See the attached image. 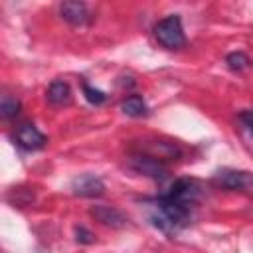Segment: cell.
I'll return each mask as SVG.
<instances>
[{
    "label": "cell",
    "instance_id": "cell-9",
    "mask_svg": "<svg viewBox=\"0 0 253 253\" xmlns=\"http://www.w3.org/2000/svg\"><path fill=\"white\" fill-rule=\"evenodd\" d=\"M91 215L103 225H111V227H123L126 223V215L121 210L111 208V206H93Z\"/></svg>",
    "mask_w": 253,
    "mask_h": 253
},
{
    "label": "cell",
    "instance_id": "cell-7",
    "mask_svg": "<svg viewBox=\"0 0 253 253\" xmlns=\"http://www.w3.org/2000/svg\"><path fill=\"white\" fill-rule=\"evenodd\" d=\"M71 190L75 196H81V198H99L105 194V184L95 174H83L73 180Z\"/></svg>",
    "mask_w": 253,
    "mask_h": 253
},
{
    "label": "cell",
    "instance_id": "cell-8",
    "mask_svg": "<svg viewBox=\"0 0 253 253\" xmlns=\"http://www.w3.org/2000/svg\"><path fill=\"white\" fill-rule=\"evenodd\" d=\"M59 14L65 22H69L71 26H85L91 20L89 8L83 2H63L59 6Z\"/></svg>",
    "mask_w": 253,
    "mask_h": 253
},
{
    "label": "cell",
    "instance_id": "cell-1",
    "mask_svg": "<svg viewBox=\"0 0 253 253\" xmlns=\"http://www.w3.org/2000/svg\"><path fill=\"white\" fill-rule=\"evenodd\" d=\"M154 38L166 49H180V47H184L186 45V34H184L180 16L172 14V16L162 18L154 26Z\"/></svg>",
    "mask_w": 253,
    "mask_h": 253
},
{
    "label": "cell",
    "instance_id": "cell-11",
    "mask_svg": "<svg viewBox=\"0 0 253 253\" xmlns=\"http://www.w3.org/2000/svg\"><path fill=\"white\" fill-rule=\"evenodd\" d=\"M47 101L51 105H57V107L69 105L71 103V87L61 79L51 81L49 87H47Z\"/></svg>",
    "mask_w": 253,
    "mask_h": 253
},
{
    "label": "cell",
    "instance_id": "cell-13",
    "mask_svg": "<svg viewBox=\"0 0 253 253\" xmlns=\"http://www.w3.org/2000/svg\"><path fill=\"white\" fill-rule=\"evenodd\" d=\"M225 63L231 71H243L249 67V57L245 51H231L227 57H225Z\"/></svg>",
    "mask_w": 253,
    "mask_h": 253
},
{
    "label": "cell",
    "instance_id": "cell-14",
    "mask_svg": "<svg viewBox=\"0 0 253 253\" xmlns=\"http://www.w3.org/2000/svg\"><path fill=\"white\" fill-rule=\"evenodd\" d=\"M83 95H85V99H87L89 103H93V105H101V103L107 101V95H105L103 91H99V89H93L87 81H83Z\"/></svg>",
    "mask_w": 253,
    "mask_h": 253
},
{
    "label": "cell",
    "instance_id": "cell-4",
    "mask_svg": "<svg viewBox=\"0 0 253 253\" xmlns=\"http://www.w3.org/2000/svg\"><path fill=\"white\" fill-rule=\"evenodd\" d=\"M138 154H144L148 158H154L164 164V160H176L180 158V148L174 142L166 140H144L138 144Z\"/></svg>",
    "mask_w": 253,
    "mask_h": 253
},
{
    "label": "cell",
    "instance_id": "cell-10",
    "mask_svg": "<svg viewBox=\"0 0 253 253\" xmlns=\"http://www.w3.org/2000/svg\"><path fill=\"white\" fill-rule=\"evenodd\" d=\"M20 111H22V101L14 93H10L6 89H0V119L12 121V119L18 117Z\"/></svg>",
    "mask_w": 253,
    "mask_h": 253
},
{
    "label": "cell",
    "instance_id": "cell-15",
    "mask_svg": "<svg viewBox=\"0 0 253 253\" xmlns=\"http://www.w3.org/2000/svg\"><path fill=\"white\" fill-rule=\"evenodd\" d=\"M237 125H239V128L245 132V138H249L251 136V126H253V119H251V111H241L239 115H237Z\"/></svg>",
    "mask_w": 253,
    "mask_h": 253
},
{
    "label": "cell",
    "instance_id": "cell-3",
    "mask_svg": "<svg viewBox=\"0 0 253 253\" xmlns=\"http://www.w3.org/2000/svg\"><path fill=\"white\" fill-rule=\"evenodd\" d=\"M213 184L221 190L229 192H249L251 190V174L247 170H233V168H223L215 172Z\"/></svg>",
    "mask_w": 253,
    "mask_h": 253
},
{
    "label": "cell",
    "instance_id": "cell-2",
    "mask_svg": "<svg viewBox=\"0 0 253 253\" xmlns=\"http://www.w3.org/2000/svg\"><path fill=\"white\" fill-rule=\"evenodd\" d=\"M200 190L202 188H200V184L196 180H192V178H178L176 182H172L168 192L162 194V196L166 200H170V202H176V204L192 210L196 206L198 198H200Z\"/></svg>",
    "mask_w": 253,
    "mask_h": 253
},
{
    "label": "cell",
    "instance_id": "cell-16",
    "mask_svg": "<svg viewBox=\"0 0 253 253\" xmlns=\"http://www.w3.org/2000/svg\"><path fill=\"white\" fill-rule=\"evenodd\" d=\"M75 239H77L79 243H93V241H95V235H93L87 227L79 225V227H75Z\"/></svg>",
    "mask_w": 253,
    "mask_h": 253
},
{
    "label": "cell",
    "instance_id": "cell-6",
    "mask_svg": "<svg viewBox=\"0 0 253 253\" xmlns=\"http://www.w3.org/2000/svg\"><path fill=\"white\" fill-rule=\"evenodd\" d=\"M128 166H130L134 172L144 174V176H148V178H152V180H162V178L168 176V168H166L162 162H158V160H154V158H148V156H144V154H138V152L128 158Z\"/></svg>",
    "mask_w": 253,
    "mask_h": 253
},
{
    "label": "cell",
    "instance_id": "cell-12",
    "mask_svg": "<svg viewBox=\"0 0 253 253\" xmlns=\"http://www.w3.org/2000/svg\"><path fill=\"white\" fill-rule=\"evenodd\" d=\"M121 111L128 117H146L148 115V107L144 103V99L140 95H128L123 103H121Z\"/></svg>",
    "mask_w": 253,
    "mask_h": 253
},
{
    "label": "cell",
    "instance_id": "cell-5",
    "mask_svg": "<svg viewBox=\"0 0 253 253\" xmlns=\"http://www.w3.org/2000/svg\"><path fill=\"white\" fill-rule=\"evenodd\" d=\"M14 140L24 150H40L45 146L47 136L34 123H22V125H18V128L14 132Z\"/></svg>",
    "mask_w": 253,
    "mask_h": 253
}]
</instances>
